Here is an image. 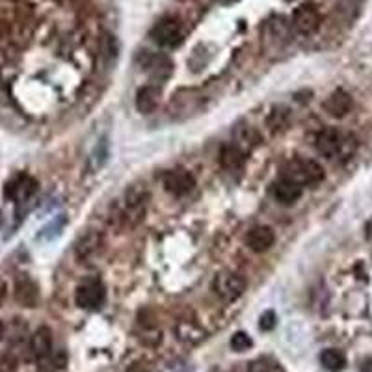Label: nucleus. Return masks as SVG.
<instances>
[{
  "label": "nucleus",
  "mask_w": 372,
  "mask_h": 372,
  "mask_svg": "<svg viewBox=\"0 0 372 372\" xmlns=\"http://www.w3.org/2000/svg\"><path fill=\"white\" fill-rule=\"evenodd\" d=\"M283 179L296 182L298 186H313L324 179V170L314 160L294 159L283 168Z\"/></svg>",
  "instance_id": "f257e3e1"
},
{
  "label": "nucleus",
  "mask_w": 372,
  "mask_h": 372,
  "mask_svg": "<svg viewBox=\"0 0 372 372\" xmlns=\"http://www.w3.org/2000/svg\"><path fill=\"white\" fill-rule=\"evenodd\" d=\"M348 140L343 133H339L337 128H324L320 131L319 136H317V142H314V147L320 154H324L326 159H335L339 154H348L350 149L348 147Z\"/></svg>",
  "instance_id": "f03ea898"
},
{
  "label": "nucleus",
  "mask_w": 372,
  "mask_h": 372,
  "mask_svg": "<svg viewBox=\"0 0 372 372\" xmlns=\"http://www.w3.org/2000/svg\"><path fill=\"white\" fill-rule=\"evenodd\" d=\"M213 291L225 302H233L246 291V279L233 272H222L214 277Z\"/></svg>",
  "instance_id": "7ed1b4c3"
},
{
  "label": "nucleus",
  "mask_w": 372,
  "mask_h": 372,
  "mask_svg": "<svg viewBox=\"0 0 372 372\" xmlns=\"http://www.w3.org/2000/svg\"><path fill=\"white\" fill-rule=\"evenodd\" d=\"M151 37L160 47H177L182 41V27L181 22L173 17L160 19L151 30Z\"/></svg>",
  "instance_id": "20e7f679"
},
{
  "label": "nucleus",
  "mask_w": 372,
  "mask_h": 372,
  "mask_svg": "<svg viewBox=\"0 0 372 372\" xmlns=\"http://www.w3.org/2000/svg\"><path fill=\"white\" fill-rule=\"evenodd\" d=\"M107 300V291L99 281H86L84 285H80L74 294V302L77 305L88 311H97L105 305Z\"/></svg>",
  "instance_id": "39448f33"
},
{
  "label": "nucleus",
  "mask_w": 372,
  "mask_h": 372,
  "mask_svg": "<svg viewBox=\"0 0 372 372\" xmlns=\"http://www.w3.org/2000/svg\"><path fill=\"white\" fill-rule=\"evenodd\" d=\"M164 186L166 190L173 194V196H185V194L194 190L196 179H194L190 171L175 168V170H170L164 173Z\"/></svg>",
  "instance_id": "423d86ee"
},
{
  "label": "nucleus",
  "mask_w": 372,
  "mask_h": 372,
  "mask_svg": "<svg viewBox=\"0 0 372 372\" xmlns=\"http://www.w3.org/2000/svg\"><path fill=\"white\" fill-rule=\"evenodd\" d=\"M105 246V237L99 231H88L80 234V239L74 244V255L79 260H90L102 250Z\"/></svg>",
  "instance_id": "0eeeda50"
},
{
  "label": "nucleus",
  "mask_w": 372,
  "mask_h": 372,
  "mask_svg": "<svg viewBox=\"0 0 372 372\" xmlns=\"http://www.w3.org/2000/svg\"><path fill=\"white\" fill-rule=\"evenodd\" d=\"M36 190H37V182L34 181L32 177L19 175L11 182H8V186H6V197H10L11 201H15L21 205V203L28 201V199L36 194Z\"/></svg>",
  "instance_id": "6e6552de"
},
{
  "label": "nucleus",
  "mask_w": 372,
  "mask_h": 372,
  "mask_svg": "<svg viewBox=\"0 0 372 372\" xmlns=\"http://www.w3.org/2000/svg\"><path fill=\"white\" fill-rule=\"evenodd\" d=\"M142 65L153 80H166L173 71V62L166 54H145Z\"/></svg>",
  "instance_id": "1a4fd4ad"
},
{
  "label": "nucleus",
  "mask_w": 372,
  "mask_h": 372,
  "mask_svg": "<svg viewBox=\"0 0 372 372\" xmlns=\"http://www.w3.org/2000/svg\"><path fill=\"white\" fill-rule=\"evenodd\" d=\"M294 28L302 34H313L320 25L319 11L313 6H300L293 17Z\"/></svg>",
  "instance_id": "9d476101"
},
{
  "label": "nucleus",
  "mask_w": 372,
  "mask_h": 372,
  "mask_svg": "<svg viewBox=\"0 0 372 372\" xmlns=\"http://www.w3.org/2000/svg\"><path fill=\"white\" fill-rule=\"evenodd\" d=\"M274 231L270 227H266V225H257L248 233L246 237V244L250 248L251 251H255V253H263V251L270 250L272 244H274Z\"/></svg>",
  "instance_id": "9b49d317"
},
{
  "label": "nucleus",
  "mask_w": 372,
  "mask_h": 372,
  "mask_svg": "<svg viewBox=\"0 0 372 372\" xmlns=\"http://www.w3.org/2000/svg\"><path fill=\"white\" fill-rule=\"evenodd\" d=\"M352 107H354V101H352L350 93H346L345 90H335L324 101V110L331 117H345L352 110Z\"/></svg>",
  "instance_id": "f8f14e48"
},
{
  "label": "nucleus",
  "mask_w": 372,
  "mask_h": 372,
  "mask_svg": "<svg viewBox=\"0 0 372 372\" xmlns=\"http://www.w3.org/2000/svg\"><path fill=\"white\" fill-rule=\"evenodd\" d=\"M30 350L37 359H45V357L51 356V352H53V331L48 330L47 326H41L34 331V335L30 337Z\"/></svg>",
  "instance_id": "ddd939ff"
},
{
  "label": "nucleus",
  "mask_w": 372,
  "mask_h": 372,
  "mask_svg": "<svg viewBox=\"0 0 372 372\" xmlns=\"http://www.w3.org/2000/svg\"><path fill=\"white\" fill-rule=\"evenodd\" d=\"M15 300L25 307H36L39 302V288L30 277H21L15 283Z\"/></svg>",
  "instance_id": "4468645a"
},
{
  "label": "nucleus",
  "mask_w": 372,
  "mask_h": 372,
  "mask_svg": "<svg viewBox=\"0 0 372 372\" xmlns=\"http://www.w3.org/2000/svg\"><path fill=\"white\" fill-rule=\"evenodd\" d=\"M274 197L281 205H293L302 197V186H298L296 182L288 181V179H281L274 185Z\"/></svg>",
  "instance_id": "2eb2a0df"
},
{
  "label": "nucleus",
  "mask_w": 372,
  "mask_h": 372,
  "mask_svg": "<svg viewBox=\"0 0 372 372\" xmlns=\"http://www.w3.org/2000/svg\"><path fill=\"white\" fill-rule=\"evenodd\" d=\"M160 101V91L157 86H144L136 93V108L142 114H151L157 110Z\"/></svg>",
  "instance_id": "dca6fc26"
},
{
  "label": "nucleus",
  "mask_w": 372,
  "mask_h": 372,
  "mask_svg": "<svg viewBox=\"0 0 372 372\" xmlns=\"http://www.w3.org/2000/svg\"><path fill=\"white\" fill-rule=\"evenodd\" d=\"M244 159L246 157L244 153H242V149L233 144L223 145L222 153H220V162H222L223 168L229 171L240 170V168L244 166Z\"/></svg>",
  "instance_id": "f3484780"
},
{
  "label": "nucleus",
  "mask_w": 372,
  "mask_h": 372,
  "mask_svg": "<svg viewBox=\"0 0 372 372\" xmlns=\"http://www.w3.org/2000/svg\"><path fill=\"white\" fill-rule=\"evenodd\" d=\"M177 337L182 340V343H188V345H196L199 340L205 337V331L192 320H181L175 328Z\"/></svg>",
  "instance_id": "a211bd4d"
},
{
  "label": "nucleus",
  "mask_w": 372,
  "mask_h": 372,
  "mask_svg": "<svg viewBox=\"0 0 372 372\" xmlns=\"http://www.w3.org/2000/svg\"><path fill=\"white\" fill-rule=\"evenodd\" d=\"M320 363L326 371L330 372H339L345 368L346 365V357L340 350H335V348H328L320 354Z\"/></svg>",
  "instance_id": "6ab92c4d"
},
{
  "label": "nucleus",
  "mask_w": 372,
  "mask_h": 372,
  "mask_svg": "<svg viewBox=\"0 0 372 372\" xmlns=\"http://www.w3.org/2000/svg\"><path fill=\"white\" fill-rule=\"evenodd\" d=\"M288 117H291V114H288V110L285 107L274 108L270 117H268V127H270L272 131H279V128H283L287 125Z\"/></svg>",
  "instance_id": "aec40b11"
},
{
  "label": "nucleus",
  "mask_w": 372,
  "mask_h": 372,
  "mask_svg": "<svg viewBox=\"0 0 372 372\" xmlns=\"http://www.w3.org/2000/svg\"><path fill=\"white\" fill-rule=\"evenodd\" d=\"M253 346V340H251V337L248 333H244V331H239V333H234L233 337H231V348H233L234 352H246L248 348H251Z\"/></svg>",
  "instance_id": "412c9836"
},
{
  "label": "nucleus",
  "mask_w": 372,
  "mask_h": 372,
  "mask_svg": "<svg viewBox=\"0 0 372 372\" xmlns=\"http://www.w3.org/2000/svg\"><path fill=\"white\" fill-rule=\"evenodd\" d=\"M276 324H277V319H276V313H274V311H266V313L260 314L259 328L263 331H272L274 328H276Z\"/></svg>",
  "instance_id": "4be33fe9"
},
{
  "label": "nucleus",
  "mask_w": 372,
  "mask_h": 372,
  "mask_svg": "<svg viewBox=\"0 0 372 372\" xmlns=\"http://www.w3.org/2000/svg\"><path fill=\"white\" fill-rule=\"evenodd\" d=\"M15 363L10 357H0V372H13Z\"/></svg>",
  "instance_id": "5701e85b"
},
{
  "label": "nucleus",
  "mask_w": 372,
  "mask_h": 372,
  "mask_svg": "<svg viewBox=\"0 0 372 372\" xmlns=\"http://www.w3.org/2000/svg\"><path fill=\"white\" fill-rule=\"evenodd\" d=\"M127 372H149V368L144 367L142 363H136V365H133V367L128 368Z\"/></svg>",
  "instance_id": "b1692460"
},
{
  "label": "nucleus",
  "mask_w": 372,
  "mask_h": 372,
  "mask_svg": "<svg viewBox=\"0 0 372 372\" xmlns=\"http://www.w3.org/2000/svg\"><path fill=\"white\" fill-rule=\"evenodd\" d=\"M361 372H372V359H365V361H363Z\"/></svg>",
  "instance_id": "393cba45"
},
{
  "label": "nucleus",
  "mask_w": 372,
  "mask_h": 372,
  "mask_svg": "<svg viewBox=\"0 0 372 372\" xmlns=\"http://www.w3.org/2000/svg\"><path fill=\"white\" fill-rule=\"evenodd\" d=\"M4 298H6V283L0 279V303L4 302Z\"/></svg>",
  "instance_id": "a878e982"
},
{
  "label": "nucleus",
  "mask_w": 372,
  "mask_h": 372,
  "mask_svg": "<svg viewBox=\"0 0 372 372\" xmlns=\"http://www.w3.org/2000/svg\"><path fill=\"white\" fill-rule=\"evenodd\" d=\"M222 4H233V2H237V0H220Z\"/></svg>",
  "instance_id": "bb28decb"
},
{
  "label": "nucleus",
  "mask_w": 372,
  "mask_h": 372,
  "mask_svg": "<svg viewBox=\"0 0 372 372\" xmlns=\"http://www.w3.org/2000/svg\"><path fill=\"white\" fill-rule=\"evenodd\" d=\"M2 333H4V326L0 324V337H2Z\"/></svg>",
  "instance_id": "cd10ccee"
},
{
  "label": "nucleus",
  "mask_w": 372,
  "mask_h": 372,
  "mask_svg": "<svg viewBox=\"0 0 372 372\" xmlns=\"http://www.w3.org/2000/svg\"><path fill=\"white\" fill-rule=\"evenodd\" d=\"M287 2H291V0H287Z\"/></svg>",
  "instance_id": "c85d7f7f"
}]
</instances>
